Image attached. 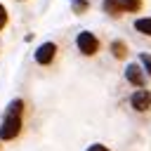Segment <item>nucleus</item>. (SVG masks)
<instances>
[{"instance_id": "obj_1", "label": "nucleus", "mask_w": 151, "mask_h": 151, "mask_svg": "<svg viewBox=\"0 0 151 151\" xmlns=\"http://www.w3.org/2000/svg\"><path fill=\"white\" fill-rule=\"evenodd\" d=\"M19 132H21V113H19V111H7V113H5V120H2V125H0V139L9 142V139H14Z\"/></svg>"}, {"instance_id": "obj_2", "label": "nucleus", "mask_w": 151, "mask_h": 151, "mask_svg": "<svg viewBox=\"0 0 151 151\" xmlns=\"http://www.w3.org/2000/svg\"><path fill=\"white\" fill-rule=\"evenodd\" d=\"M76 45H78V50H80L85 57H92V54H97V50H99V40H97V35H94V33H90V31L78 33Z\"/></svg>"}, {"instance_id": "obj_3", "label": "nucleus", "mask_w": 151, "mask_h": 151, "mask_svg": "<svg viewBox=\"0 0 151 151\" xmlns=\"http://www.w3.org/2000/svg\"><path fill=\"white\" fill-rule=\"evenodd\" d=\"M130 106L134 111H149L151 109V90H137L130 97Z\"/></svg>"}, {"instance_id": "obj_4", "label": "nucleus", "mask_w": 151, "mask_h": 151, "mask_svg": "<svg viewBox=\"0 0 151 151\" xmlns=\"http://www.w3.org/2000/svg\"><path fill=\"white\" fill-rule=\"evenodd\" d=\"M54 54H57V45L54 42H42L38 50H35V61L38 64H50L52 59H54Z\"/></svg>"}, {"instance_id": "obj_5", "label": "nucleus", "mask_w": 151, "mask_h": 151, "mask_svg": "<svg viewBox=\"0 0 151 151\" xmlns=\"http://www.w3.org/2000/svg\"><path fill=\"white\" fill-rule=\"evenodd\" d=\"M142 71H144L142 66H137V64H130V66L125 68V78H127L132 85H137V87H144V85H146V76H144Z\"/></svg>"}, {"instance_id": "obj_6", "label": "nucleus", "mask_w": 151, "mask_h": 151, "mask_svg": "<svg viewBox=\"0 0 151 151\" xmlns=\"http://www.w3.org/2000/svg\"><path fill=\"white\" fill-rule=\"evenodd\" d=\"M104 12L111 17H123V12H127V9H125L123 0H104Z\"/></svg>"}, {"instance_id": "obj_7", "label": "nucleus", "mask_w": 151, "mask_h": 151, "mask_svg": "<svg viewBox=\"0 0 151 151\" xmlns=\"http://www.w3.org/2000/svg\"><path fill=\"white\" fill-rule=\"evenodd\" d=\"M111 52H113L116 59H125V57H127V45H125L123 40H113V42H111Z\"/></svg>"}, {"instance_id": "obj_8", "label": "nucleus", "mask_w": 151, "mask_h": 151, "mask_svg": "<svg viewBox=\"0 0 151 151\" xmlns=\"http://www.w3.org/2000/svg\"><path fill=\"white\" fill-rule=\"evenodd\" d=\"M134 28H137L139 33H144V35H149V38H151V17L137 19V21H134Z\"/></svg>"}, {"instance_id": "obj_9", "label": "nucleus", "mask_w": 151, "mask_h": 151, "mask_svg": "<svg viewBox=\"0 0 151 151\" xmlns=\"http://www.w3.org/2000/svg\"><path fill=\"white\" fill-rule=\"evenodd\" d=\"M123 5H125L127 12H137L142 7V0H123Z\"/></svg>"}, {"instance_id": "obj_10", "label": "nucleus", "mask_w": 151, "mask_h": 151, "mask_svg": "<svg viewBox=\"0 0 151 151\" xmlns=\"http://www.w3.org/2000/svg\"><path fill=\"white\" fill-rule=\"evenodd\" d=\"M139 61H142V66H144V71L151 76V54H139Z\"/></svg>"}, {"instance_id": "obj_11", "label": "nucleus", "mask_w": 151, "mask_h": 151, "mask_svg": "<svg viewBox=\"0 0 151 151\" xmlns=\"http://www.w3.org/2000/svg\"><path fill=\"white\" fill-rule=\"evenodd\" d=\"M87 9V0H73V12H85Z\"/></svg>"}, {"instance_id": "obj_12", "label": "nucleus", "mask_w": 151, "mask_h": 151, "mask_svg": "<svg viewBox=\"0 0 151 151\" xmlns=\"http://www.w3.org/2000/svg\"><path fill=\"white\" fill-rule=\"evenodd\" d=\"M5 24H7V9L0 5V31L5 28Z\"/></svg>"}, {"instance_id": "obj_13", "label": "nucleus", "mask_w": 151, "mask_h": 151, "mask_svg": "<svg viewBox=\"0 0 151 151\" xmlns=\"http://www.w3.org/2000/svg\"><path fill=\"white\" fill-rule=\"evenodd\" d=\"M87 151H109V149H106L104 144H92V146H90Z\"/></svg>"}]
</instances>
